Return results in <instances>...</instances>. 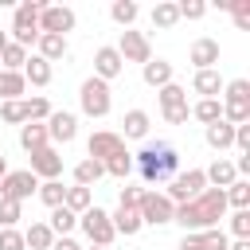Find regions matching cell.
I'll return each instance as SVG.
<instances>
[{"instance_id":"d4e9b609","label":"cell","mask_w":250,"mask_h":250,"mask_svg":"<svg viewBox=\"0 0 250 250\" xmlns=\"http://www.w3.org/2000/svg\"><path fill=\"white\" fill-rule=\"evenodd\" d=\"M109 223H113V230L117 234H125V238H133L145 223H141V215H137V207H117L113 215H109Z\"/></svg>"},{"instance_id":"f5cc1de1","label":"cell","mask_w":250,"mask_h":250,"mask_svg":"<svg viewBox=\"0 0 250 250\" xmlns=\"http://www.w3.org/2000/svg\"><path fill=\"white\" fill-rule=\"evenodd\" d=\"M8 176V160H4V152H0V180Z\"/></svg>"},{"instance_id":"ffe728a7","label":"cell","mask_w":250,"mask_h":250,"mask_svg":"<svg viewBox=\"0 0 250 250\" xmlns=\"http://www.w3.org/2000/svg\"><path fill=\"white\" fill-rule=\"evenodd\" d=\"M51 141H47V125H39V121H23L20 125V148L31 156V152H39V148H47Z\"/></svg>"},{"instance_id":"ee69618b","label":"cell","mask_w":250,"mask_h":250,"mask_svg":"<svg viewBox=\"0 0 250 250\" xmlns=\"http://www.w3.org/2000/svg\"><path fill=\"white\" fill-rule=\"evenodd\" d=\"M227 219H230V234L234 238H250V207L246 211H230Z\"/></svg>"},{"instance_id":"ac0fdd59","label":"cell","mask_w":250,"mask_h":250,"mask_svg":"<svg viewBox=\"0 0 250 250\" xmlns=\"http://www.w3.org/2000/svg\"><path fill=\"white\" fill-rule=\"evenodd\" d=\"M203 176H207V188H219V191H227V188L238 180L234 160H227V156H215V160H211V168H203Z\"/></svg>"},{"instance_id":"d6a6232c","label":"cell","mask_w":250,"mask_h":250,"mask_svg":"<svg viewBox=\"0 0 250 250\" xmlns=\"http://www.w3.org/2000/svg\"><path fill=\"white\" fill-rule=\"evenodd\" d=\"M129 172H133V152H129V148H121V152H113V156L105 160V176H117V180L129 184Z\"/></svg>"},{"instance_id":"8992f818","label":"cell","mask_w":250,"mask_h":250,"mask_svg":"<svg viewBox=\"0 0 250 250\" xmlns=\"http://www.w3.org/2000/svg\"><path fill=\"white\" fill-rule=\"evenodd\" d=\"M137 215H141V223H145V227H164V223H172L176 203H172L164 191L145 188V195H141V203H137Z\"/></svg>"},{"instance_id":"f6af8a7d","label":"cell","mask_w":250,"mask_h":250,"mask_svg":"<svg viewBox=\"0 0 250 250\" xmlns=\"http://www.w3.org/2000/svg\"><path fill=\"white\" fill-rule=\"evenodd\" d=\"M0 250H27L20 227H0Z\"/></svg>"},{"instance_id":"2e32d148","label":"cell","mask_w":250,"mask_h":250,"mask_svg":"<svg viewBox=\"0 0 250 250\" xmlns=\"http://www.w3.org/2000/svg\"><path fill=\"white\" fill-rule=\"evenodd\" d=\"M188 59H191V66H195V70H215V66H219V39L199 35V39L191 43Z\"/></svg>"},{"instance_id":"816d5d0a","label":"cell","mask_w":250,"mask_h":250,"mask_svg":"<svg viewBox=\"0 0 250 250\" xmlns=\"http://www.w3.org/2000/svg\"><path fill=\"white\" fill-rule=\"evenodd\" d=\"M227 250H250V238H234V242H230Z\"/></svg>"},{"instance_id":"cb8c5ba5","label":"cell","mask_w":250,"mask_h":250,"mask_svg":"<svg viewBox=\"0 0 250 250\" xmlns=\"http://www.w3.org/2000/svg\"><path fill=\"white\" fill-rule=\"evenodd\" d=\"M35 55L47 59V62H59V59L66 55V35H47V31H43V35L35 39Z\"/></svg>"},{"instance_id":"8fae6325","label":"cell","mask_w":250,"mask_h":250,"mask_svg":"<svg viewBox=\"0 0 250 250\" xmlns=\"http://www.w3.org/2000/svg\"><path fill=\"white\" fill-rule=\"evenodd\" d=\"M66 35V31H74V12L66 8V4H47L43 12H39V35Z\"/></svg>"},{"instance_id":"f907efd6","label":"cell","mask_w":250,"mask_h":250,"mask_svg":"<svg viewBox=\"0 0 250 250\" xmlns=\"http://www.w3.org/2000/svg\"><path fill=\"white\" fill-rule=\"evenodd\" d=\"M51 250H82V246H78V242L66 234V238H55V242H51Z\"/></svg>"},{"instance_id":"9c48e42d","label":"cell","mask_w":250,"mask_h":250,"mask_svg":"<svg viewBox=\"0 0 250 250\" xmlns=\"http://www.w3.org/2000/svg\"><path fill=\"white\" fill-rule=\"evenodd\" d=\"M117 55H121V62H148L152 59V43H148V35L145 31H133V27H125L121 31V39H117Z\"/></svg>"},{"instance_id":"1f68e13d","label":"cell","mask_w":250,"mask_h":250,"mask_svg":"<svg viewBox=\"0 0 250 250\" xmlns=\"http://www.w3.org/2000/svg\"><path fill=\"white\" fill-rule=\"evenodd\" d=\"M176 23H180V8H176L172 0H160V4L152 8V27L168 31V27H176Z\"/></svg>"},{"instance_id":"74e56055","label":"cell","mask_w":250,"mask_h":250,"mask_svg":"<svg viewBox=\"0 0 250 250\" xmlns=\"http://www.w3.org/2000/svg\"><path fill=\"white\" fill-rule=\"evenodd\" d=\"M156 98H160V109H176V105H188V90H184L180 82H168V86H160V90H156Z\"/></svg>"},{"instance_id":"8d00e7d4","label":"cell","mask_w":250,"mask_h":250,"mask_svg":"<svg viewBox=\"0 0 250 250\" xmlns=\"http://www.w3.org/2000/svg\"><path fill=\"white\" fill-rule=\"evenodd\" d=\"M23 62H27V51L20 47V43H4V51H0V70H23Z\"/></svg>"},{"instance_id":"30bf717a","label":"cell","mask_w":250,"mask_h":250,"mask_svg":"<svg viewBox=\"0 0 250 250\" xmlns=\"http://www.w3.org/2000/svg\"><path fill=\"white\" fill-rule=\"evenodd\" d=\"M39 191V180L27 172V168H16V172H8L4 180H0V199H16V203H23V199H31Z\"/></svg>"},{"instance_id":"f1b7e54d","label":"cell","mask_w":250,"mask_h":250,"mask_svg":"<svg viewBox=\"0 0 250 250\" xmlns=\"http://www.w3.org/2000/svg\"><path fill=\"white\" fill-rule=\"evenodd\" d=\"M51 242H55V234H51L47 223H31V227L23 230V246H27V250H51Z\"/></svg>"},{"instance_id":"60d3db41","label":"cell","mask_w":250,"mask_h":250,"mask_svg":"<svg viewBox=\"0 0 250 250\" xmlns=\"http://www.w3.org/2000/svg\"><path fill=\"white\" fill-rule=\"evenodd\" d=\"M23 109H27V121H47L51 117V102L47 98H23Z\"/></svg>"},{"instance_id":"bcb514c9","label":"cell","mask_w":250,"mask_h":250,"mask_svg":"<svg viewBox=\"0 0 250 250\" xmlns=\"http://www.w3.org/2000/svg\"><path fill=\"white\" fill-rule=\"evenodd\" d=\"M176 8H180V20H203L207 16V4L203 0H180Z\"/></svg>"},{"instance_id":"83f0119b","label":"cell","mask_w":250,"mask_h":250,"mask_svg":"<svg viewBox=\"0 0 250 250\" xmlns=\"http://www.w3.org/2000/svg\"><path fill=\"white\" fill-rule=\"evenodd\" d=\"M102 176H105V164H98V160H90V156L74 164V184H78V188H94Z\"/></svg>"},{"instance_id":"7402d4cb","label":"cell","mask_w":250,"mask_h":250,"mask_svg":"<svg viewBox=\"0 0 250 250\" xmlns=\"http://www.w3.org/2000/svg\"><path fill=\"white\" fill-rule=\"evenodd\" d=\"M223 74L219 70H195V78H191V90L199 94V98H219L223 94Z\"/></svg>"},{"instance_id":"484cf974","label":"cell","mask_w":250,"mask_h":250,"mask_svg":"<svg viewBox=\"0 0 250 250\" xmlns=\"http://www.w3.org/2000/svg\"><path fill=\"white\" fill-rule=\"evenodd\" d=\"M121 125H125V137H133V141H145L148 137V125H152V117L145 113V109H129L125 117H121ZM121 137V141H125Z\"/></svg>"},{"instance_id":"44dd1931","label":"cell","mask_w":250,"mask_h":250,"mask_svg":"<svg viewBox=\"0 0 250 250\" xmlns=\"http://www.w3.org/2000/svg\"><path fill=\"white\" fill-rule=\"evenodd\" d=\"M23 82H31V86H51V62L47 59H39V55H27V62H23Z\"/></svg>"},{"instance_id":"7bdbcfd3","label":"cell","mask_w":250,"mask_h":250,"mask_svg":"<svg viewBox=\"0 0 250 250\" xmlns=\"http://www.w3.org/2000/svg\"><path fill=\"white\" fill-rule=\"evenodd\" d=\"M20 219H23V203L0 199V227H20Z\"/></svg>"},{"instance_id":"836d02e7","label":"cell","mask_w":250,"mask_h":250,"mask_svg":"<svg viewBox=\"0 0 250 250\" xmlns=\"http://www.w3.org/2000/svg\"><path fill=\"white\" fill-rule=\"evenodd\" d=\"M223 195H227V207L230 211H246L250 207V180H234Z\"/></svg>"},{"instance_id":"603a6c76","label":"cell","mask_w":250,"mask_h":250,"mask_svg":"<svg viewBox=\"0 0 250 250\" xmlns=\"http://www.w3.org/2000/svg\"><path fill=\"white\" fill-rule=\"evenodd\" d=\"M203 141H207L215 152H227V148H234V125L215 121V125H207V129H203Z\"/></svg>"},{"instance_id":"6da1fadb","label":"cell","mask_w":250,"mask_h":250,"mask_svg":"<svg viewBox=\"0 0 250 250\" xmlns=\"http://www.w3.org/2000/svg\"><path fill=\"white\" fill-rule=\"evenodd\" d=\"M227 195L219 191V188H203L195 199H188V203H180L176 207V215H172V223H180L184 227V234H195V230H211V227H219L223 219H227Z\"/></svg>"},{"instance_id":"e0dca14e","label":"cell","mask_w":250,"mask_h":250,"mask_svg":"<svg viewBox=\"0 0 250 250\" xmlns=\"http://www.w3.org/2000/svg\"><path fill=\"white\" fill-rule=\"evenodd\" d=\"M121 70H125V62H121L117 47H98V51H94V78H102V82H113Z\"/></svg>"},{"instance_id":"4fadbf2b","label":"cell","mask_w":250,"mask_h":250,"mask_svg":"<svg viewBox=\"0 0 250 250\" xmlns=\"http://www.w3.org/2000/svg\"><path fill=\"white\" fill-rule=\"evenodd\" d=\"M125 148V141H121V133H109V129H98V133H90V141H86V156L90 160H98V164H105L113 152H121Z\"/></svg>"},{"instance_id":"ba28073f","label":"cell","mask_w":250,"mask_h":250,"mask_svg":"<svg viewBox=\"0 0 250 250\" xmlns=\"http://www.w3.org/2000/svg\"><path fill=\"white\" fill-rule=\"evenodd\" d=\"M207 188V176H203V168H188V172H176L172 180H168V188H164V195L180 207V203H188V199H195L199 191Z\"/></svg>"},{"instance_id":"db71d44e","label":"cell","mask_w":250,"mask_h":250,"mask_svg":"<svg viewBox=\"0 0 250 250\" xmlns=\"http://www.w3.org/2000/svg\"><path fill=\"white\" fill-rule=\"evenodd\" d=\"M4 43H8V31H0V51H4Z\"/></svg>"},{"instance_id":"f35d334b","label":"cell","mask_w":250,"mask_h":250,"mask_svg":"<svg viewBox=\"0 0 250 250\" xmlns=\"http://www.w3.org/2000/svg\"><path fill=\"white\" fill-rule=\"evenodd\" d=\"M35 195H39V199H43V203L55 211V207H62V199H66V188H62V180H43Z\"/></svg>"},{"instance_id":"5bb4252c","label":"cell","mask_w":250,"mask_h":250,"mask_svg":"<svg viewBox=\"0 0 250 250\" xmlns=\"http://www.w3.org/2000/svg\"><path fill=\"white\" fill-rule=\"evenodd\" d=\"M27 172L43 184V180H59L62 176V156H59V148H39V152H31V164H27Z\"/></svg>"},{"instance_id":"ab89813d","label":"cell","mask_w":250,"mask_h":250,"mask_svg":"<svg viewBox=\"0 0 250 250\" xmlns=\"http://www.w3.org/2000/svg\"><path fill=\"white\" fill-rule=\"evenodd\" d=\"M227 12L234 16L238 31H250V0H227Z\"/></svg>"},{"instance_id":"4dcf8cb0","label":"cell","mask_w":250,"mask_h":250,"mask_svg":"<svg viewBox=\"0 0 250 250\" xmlns=\"http://www.w3.org/2000/svg\"><path fill=\"white\" fill-rule=\"evenodd\" d=\"M47 227H51V234H55V238H66V234L78 227V215H74V211H66V207H55Z\"/></svg>"},{"instance_id":"3957f363","label":"cell","mask_w":250,"mask_h":250,"mask_svg":"<svg viewBox=\"0 0 250 250\" xmlns=\"http://www.w3.org/2000/svg\"><path fill=\"white\" fill-rule=\"evenodd\" d=\"M223 102V121L227 125H246L250 121V82L246 78H230L219 94Z\"/></svg>"},{"instance_id":"b9f144b4","label":"cell","mask_w":250,"mask_h":250,"mask_svg":"<svg viewBox=\"0 0 250 250\" xmlns=\"http://www.w3.org/2000/svg\"><path fill=\"white\" fill-rule=\"evenodd\" d=\"M0 117H4L8 125H23V121H27V109H23V98H16V102H0Z\"/></svg>"},{"instance_id":"4316f807","label":"cell","mask_w":250,"mask_h":250,"mask_svg":"<svg viewBox=\"0 0 250 250\" xmlns=\"http://www.w3.org/2000/svg\"><path fill=\"white\" fill-rule=\"evenodd\" d=\"M191 117L203 121V129H207V125H215V121H223V102H219V98H199V102L191 105Z\"/></svg>"},{"instance_id":"681fc988","label":"cell","mask_w":250,"mask_h":250,"mask_svg":"<svg viewBox=\"0 0 250 250\" xmlns=\"http://www.w3.org/2000/svg\"><path fill=\"white\" fill-rule=\"evenodd\" d=\"M234 148L238 152H250V121L246 125H234Z\"/></svg>"},{"instance_id":"d6986e66","label":"cell","mask_w":250,"mask_h":250,"mask_svg":"<svg viewBox=\"0 0 250 250\" xmlns=\"http://www.w3.org/2000/svg\"><path fill=\"white\" fill-rule=\"evenodd\" d=\"M141 78H145V86H152V90H160V86L176 82V78H172V62H168V59H148V62L141 66Z\"/></svg>"},{"instance_id":"7dc6e473","label":"cell","mask_w":250,"mask_h":250,"mask_svg":"<svg viewBox=\"0 0 250 250\" xmlns=\"http://www.w3.org/2000/svg\"><path fill=\"white\" fill-rule=\"evenodd\" d=\"M141 195H145V188H141V184H125V188H121L117 207H137V203H141Z\"/></svg>"},{"instance_id":"c3c4849f","label":"cell","mask_w":250,"mask_h":250,"mask_svg":"<svg viewBox=\"0 0 250 250\" xmlns=\"http://www.w3.org/2000/svg\"><path fill=\"white\" fill-rule=\"evenodd\" d=\"M191 117V105H176V109H164V121L168 125H184Z\"/></svg>"},{"instance_id":"277c9868","label":"cell","mask_w":250,"mask_h":250,"mask_svg":"<svg viewBox=\"0 0 250 250\" xmlns=\"http://www.w3.org/2000/svg\"><path fill=\"white\" fill-rule=\"evenodd\" d=\"M43 8H47L43 0H23L12 16V43H20L23 51L35 47V39H39V12Z\"/></svg>"},{"instance_id":"7c38bea8","label":"cell","mask_w":250,"mask_h":250,"mask_svg":"<svg viewBox=\"0 0 250 250\" xmlns=\"http://www.w3.org/2000/svg\"><path fill=\"white\" fill-rule=\"evenodd\" d=\"M43 125H47V141H55V145H70L78 137V117L70 109H51V117Z\"/></svg>"},{"instance_id":"5b68a950","label":"cell","mask_w":250,"mask_h":250,"mask_svg":"<svg viewBox=\"0 0 250 250\" xmlns=\"http://www.w3.org/2000/svg\"><path fill=\"white\" fill-rule=\"evenodd\" d=\"M78 105H82L86 117H105L109 105H113V98H109V82H102V78L90 74V78L78 86Z\"/></svg>"},{"instance_id":"9a60e30c","label":"cell","mask_w":250,"mask_h":250,"mask_svg":"<svg viewBox=\"0 0 250 250\" xmlns=\"http://www.w3.org/2000/svg\"><path fill=\"white\" fill-rule=\"evenodd\" d=\"M230 238L223 227H211V230H195V234H184L180 238V250H227Z\"/></svg>"},{"instance_id":"11a10c76","label":"cell","mask_w":250,"mask_h":250,"mask_svg":"<svg viewBox=\"0 0 250 250\" xmlns=\"http://www.w3.org/2000/svg\"><path fill=\"white\" fill-rule=\"evenodd\" d=\"M82 250H105V246H82Z\"/></svg>"},{"instance_id":"f546056e","label":"cell","mask_w":250,"mask_h":250,"mask_svg":"<svg viewBox=\"0 0 250 250\" xmlns=\"http://www.w3.org/2000/svg\"><path fill=\"white\" fill-rule=\"evenodd\" d=\"M23 90H27V82L20 70H0V102H16Z\"/></svg>"},{"instance_id":"e575fe53","label":"cell","mask_w":250,"mask_h":250,"mask_svg":"<svg viewBox=\"0 0 250 250\" xmlns=\"http://www.w3.org/2000/svg\"><path fill=\"white\" fill-rule=\"evenodd\" d=\"M62 207L66 211H74V215H82V211H90L94 207V195H90V188H66V199H62Z\"/></svg>"},{"instance_id":"d590c367","label":"cell","mask_w":250,"mask_h":250,"mask_svg":"<svg viewBox=\"0 0 250 250\" xmlns=\"http://www.w3.org/2000/svg\"><path fill=\"white\" fill-rule=\"evenodd\" d=\"M137 16H141V8H137L133 0H113V4H109V20L121 23V27H133Z\"/></svg>"},{"instance_id":"52a82bcc","label":"cell","mask_w":250,"mask_h":250,"mask_svg":"<svg viewBox=\"0 0 250 250\" xmlns=\"http://www.w3.org/2000/svg\"><path fill=\"white\" fill-rule=\"evenodd\" d=\"M78 227H82V234L90 238V246H105V250H109V242L117 238V230H113V223H109V211H102V207L82 211V215H78Z\"/></svg>"},{"instance_id":"7a4b0ae2","label":"cell","mask_w":250,"mask_h":250,"mask_svg":"<svg viewBox=\"0 0 250 250\" xmlns=\"http://www.w3.org/2000/svg\"><path fill=\"white\" fill-rule=\"evenodd\" d=\"M133 168H137L141 184H168L180 168V152L168 141H145L141 152H133Z\"/></svg>"}]
</instances>
